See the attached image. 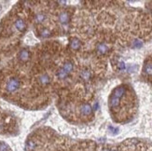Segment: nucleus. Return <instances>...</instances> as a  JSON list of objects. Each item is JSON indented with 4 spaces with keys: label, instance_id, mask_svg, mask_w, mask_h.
Listing matches in <instances>:
<instances>
[{
    "label": "nucleus",
    "instance_id": "f257e3e1",
    "mask_svg": "<svg viewBox=\"0 0 152 151\" xmlns=\"http://www.w3.org/2000/svg\"><path fill=\"white\" fill-rule=\"evenodd\" d=\"M21 86V82L17 78H11V79H9V81L7 82L6 85V90L9 92H14L20 88Z\"/></svg>",
    "mask_w": 152,
    "mask_h": 151
},
{
    "label": "nucleus",
    "instance_id": "2eb2a0df",
    "mask_svg": "<svg viewBox=\"0 0 152 151\" xmlns=\"http://www.w3.org/2000/svg\"><path fill=\"white\" fill-rule=\"evenodd\" d=\"M40 34H41V36H43V38H47V36H50V31L49 29L44 28Z\"/></svg>",
    "mask_w": 152,
    "mask_h": 151
},
{
    "label": "nucleus",
    "instance_id": "f3484780",
    "mask_svg": "<svg viewBox=\"0 0 152 151\" xmlns=\"http://www.w3.org/2000/svg\"><path fill=\"white\" fill-rule=\"evenodd\" d=\"M118 67H119V69H120V70L124 69V68H125L124 63H123V62H120V63H119V65H118Z\"/></svg>",
    "mask_w": 152,
    "mask_h": 151
},
{
    "label": "nucleus",
    "instance_id": "ddd939ff",
    "mask_svg": "<svg viewBox=\"0 0 152 151\" xmlns=\"http://www.w3.org/2000/svg\"><path fill=\"white\" fill-rule=\"evenodd\" d=\"M144 72L147 74L148 76L152 75V63H147L146 65L144 67Z\"/></svg>",
    "mask_w": 152,
    "mask_h": 151
},
{
    "label": "nucleus",
    "instance_id": "f8f14e48",
    "mask_svg": "<svg viewBox=\"0 0 152 151\" xmlns=\"http://www.w3.org/2000/svg\"><path fill=\"white\" fill-rule=\"evenodd\" d=\"M45 20V14L44 13H38L35 17V22L36 23H41Z\"/></svg>",
    "mask_w": 152,
    "mask_h": 151
},
{
    "label": "nucleus",
    "instance_id": "6e6552de",
    "mask_svg": "<svg viewBox=\"0 0 152 151\" xmlns=\"http://www.w3.org/2000/svg\"><path fill=\"white\" fill-rule=\"evenodd\" d=\"M15 27L19 30V31H24L25 28H26V25H25V22L22 21V19H18L17 21L15 22Z\"/></svg>",
    "mask_w": 152,
    "mask_h": 151
},
{
    "label": "nucleus",
    "instance_id": "9d476101",
    "mask_svg": "<svg viewBox=\"0 0 152 151\" xmlns=\"http://www.w3.org/2000/svg\"><path fill=\"white\" fill-rule=\"evenodd\" d=\"M62 68H63V70H65V71L68 73V74H70L71 72L73 71L74 65H73V63H71V62H65V63H63V65Z\"/></svg>",
    "mask_w": 152,
    "mask_h": 151
},
{
    "label": "nucleus",
    "instance_id": "1a4fd4ad",
    "mask_svg": "<svg viewBox=\"0 0 152 151\" xmlns=\"http://www.w3.org/2000/svg\"><path fill=\"white\" fill-rule=\"evenodd\" d=\"M91 76H92V72L90 71L89 69H83L81 72H80V78L84 80H88L91 78Z\"/></svg>",
    "mask_w": 152,
    "mask_h": 151
},
{
    "label": "nucleus",
    "instance_id": "0eeeda50",
    "mask_svg": "<svg viewBox=\"0 0 152 151\" xmlns=\"http://www.w3.org/2000/svg\"><path fill=\"white\" fill-rule=\"evenodd\" d=\"M96 50L100 55H103V54H104V53L107 52L108 48H107V46L106 44H104V43H100V44H98Z\"/></svg>",
    "mask_w": 152,
    "mask_h": 151
},
{
    "label": "nucleus",
    "instance_id": "423d86ee",
    "mask_svg": "<svg viewBox=\"0 0 152 151\" xmlns=\"http://www.w3.org/2000/svg\"><path fill=\"white\" fill-rule=\"evenodd\" d=\"M70 47L74 50H77L80 48V41L76 38H73L70 40Z\"/></svg>",
    "mask_w": 152,
    "mask_h": 151
},
{
    "label": "nucleus",
    "instance_id": "39448f33",
    "mask_svg": "<svg viewBox=\"0 0 152 151\" xmlns=\"http://www.w3.org/2000/svg\"><path fill=\"white\" fill-rule=\"evenodd\" d=\"M59 20L62 23H67L70 20V14L67 11H63L60 14Z\"/></svg>",
    "mask_w": 152,
    "mask_h": 151
},
{
    "label": "nucleus",
    "instance_id": "20e7f679",
    "mask_svg": "<svg viewBox=\"0 0 152 151\" xmlns=\"http://www.w3.org/2000/svg\"><path fill=\"white\" fill-rule=\"evenodd\" d=\"M38 82L41 84L42 86H47V85H49V84H50V76L47 75V74H42V75L39 76Z\"/></svg>",
    "mask_w": 152,
    "mask_h": 151
},
{
    "label": "nucleus",
    "instance_id": "4468645a",
    "mask_svg": "<svg viewBox=\"0 0 152 151\" xmlns=\"http://www.w3.org/2000/svg\"><path fill=\"white\" fill-rule=\"evenodd\" d=\"M142 45H143V43H142L140 40H138V39L134 40V41L133 42V48H136V49L141 48Z\"/></svg>",
    "mask_w": 152,
    "mask_h": 151
},
{
    "label": "nucleus",
    "instance_id": "dca6fc26",
    "mask_svg": "<svg viewBox=\"0 0 152 151\" xmlns=\"http://www.w3.org/2000/svg\"><path fill=\"white\" fill-rule=\"evenodd\" d=\"M0 151H11V149L5 143H0Z\"/></svg>",
    "mask_w": 152,
    "mask_h": 151
},
{
    "label": "nucleus",
    "instance_id": "f03ea898",
    "mask_svg": "<svg viewBox=\"0 0 152 151\" xmlns=\"http://www.w3.org/2000/svg\"><path fill=\"white\" fill-rule=\"evenodd\" d=\"M80 112L83 116H90L92 115L93 113V109H92V106L90 105H88V104H83L80 106Z\"/></svg>",
    "mask_w": 152,
    "mask_h": 151
},
{
    "label": "nucleus",
    "instance_id": "9b49d317",
    "mask_svg": "<svg viewBox=\"0 0 152 151\" xmlns=\"http://www.w3.org/2000/svg\"><path fill=\"white\" fill-rule=\"evenodd\" d=\"M68 76H69V74L63 68H60L58 70V72H57V76H58L60 79H65Z\"/></svg>",
    "mask_w": 152,
    "mask_h": 151
},
{
    "label": "nucleus",
    "instance_id": "7ed1b4c3",
    "mask_svg": "<svg viewBox=\"0 0 152 151\" xmlns=\"http://www.w3.org/2000/svg\"><path fill=\"white\" fill-rule=\"evenodd\" d=\"M29 58H30V52L28 51L27 49H23L21 50V51H20V53H19V59L21 60L22 62L28 61Z\"/></svg>",
    "mask_w": 152,
    "mask_h": 151
},
{
    "label": "nucleus",
    "instance_id": "a211bd4d",
    "mask_svg": "<svg viewBox=\"0 0 152 151\" xmlns=\"http://www.w3.org/2000/svg\"><path fill=\"white\" fill-rule=\"evenodd\" d=\"M109 130L112 131L114 133H118V129H115V128H113V127H109Z\"/></svg>",
    "mask_w": 152,
    "mask_h": 151
}]
</instances>
